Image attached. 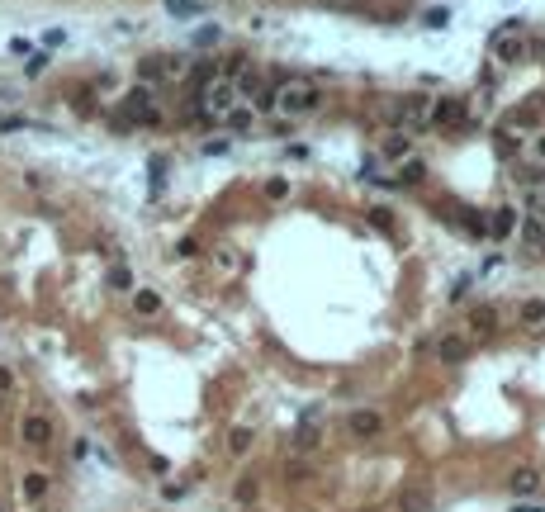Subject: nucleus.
<instances>
[{
	"instance_id": "nucleus-2",
	"label": "nucleus",
	"mask_w": 545,
	"mask_h": 512,
	"mask_svg": "<svg viewBox=\"0 0 545 512\" xmlns=\"http://www.w3.org/2000/svg\"><path fill=\"white\" fill-rule=\"evenodd\" d=\"M427 109H432V100H422V95H403V100H394V105H389V124H394V129H403V133H417V129H427Z\"/></svg>"
},
{
	"instance_id": "nucleus-11",
	"label": "nucleus",
	"mask_w": 545,
	"mask_h": 512,
	"mask_svg": "<svg viewBox=\"0 0 545 512\" xmlns=\"http://www.w3.org/2000/svg\"><path fill=\"white\" fill-rule=\"evenodd\" d=\"M436 356H441V361H451V365H460L464 356H469V342L455 337V332H441V337H436Z\"/></svg>"
},
{
	"instance_id": "nucleus-19",
	"label": "nucleus",
	"mask_w": 545,
	"mask_h": 512,
	"mask_svg": "<svg viewBox=\"0 0 545 512\" xmlns=\"http://www.w3.org/2000/svg\"><path fill=\"white\" fill-rule=\"evenodd\" d=\"M233 498H237L242 508H251V503L261 498V479H256V474H242V479H237V488H233Z\"/></svg>"
},
{
	"instance_id": "nucleus-13",
	"label": "nucleus",
	"mask_w": 545,
	"mask_h": 512,
	"mask_svg": "<svg viewBox=\"0 0 545 512\" xmlns=\"http://www.w3.org/2000/svg\"><path fill=\"white\" fill-rule=\"evenodd\" d=\"M508 488H512L517 498H531V493H541V474H536L531 465H521V470L508 474Z\"/></svg>"
},
{
	"instance_id": "nucleus-22",
	"label": "nucleus",
	"mask_w": 545,
	"mask_h": 512,
	"mask_svg": "<svg viewBox=\"0 0 545 512\" xmlns=\"http://www.w3.org/2000/svg\"><path fill=\"white\" fill-rule=\"evenodd\" d=\"M261 195H266L271 204H285V199H290V181H285V176H271V181L261 185Z\"/></svg>"
},
{
	"instance_id": "nucleus-8",
	"label": "nucleus",
	"mask_w": 545,
	"mask_h": 512,
	"mask_svg": "<svg viewBox=\"0 0 545 512\" xmlns=\"http://www.w3.org/2000/svg\"><path fill=\"white\" fill-rule=\"evenodd\" d=\"M19 436H24V446H48L53 441V422L38 418V413H28L24 422H19Z\"/></svg>"
},
{
	"instance_id": "nucleus-17",
	"label": "nucleus",
	"mask_w": 545,
	"mask_h": 512,
	"mask_svg": "<svg viewBox=\"0 0 545 512\" xmlns=\"http://www.w3.org/2000/svg\"><path fill=\"white\" fill-rule=\"evenodd\" d=\"M521 242L545 251V218H521Z\"/></svg>"
},
{
	"instance_id": "nucleus-26",
	"label": "nucleus",
	"mask_w": 545,
	"mask_h": 512,
	"mask_svg": "<svg viewBox=\"0 0 545 512\" xmlns=\"http://www.w3.org/2000/svg\"><path fill=\"white\" fill-rule=\"evenodd\" d=\"M508 129H512V133H531V129H536V114H531V109H526V114H512Z\"/></svg>"
},
{
	"instance_id": "nucleus-34",
	"label": "nucleus",
	"mask_w": 545,
	"mask_h": 512,
	"mask_svg": "<svg viewBox=\"0 0 545 512\" xmlns=\"http://www.w3.org/2000/svg\"><path fill=\"white\" fill-rule=\"evenodd\" d=\"M43 67H48V57H33V62L24 67V76H43Z\"/></svg>"
},
{
	"instance_id": "nucleus-10",
	"label": "nucleus",
	"mask_w": 545,
	"mask_h": 512,
	"mask_svg": "<svg viewBox=\"0 0 545 512\" xmlns=\"http://www.w3.org/2000/svg\"><path fill=\"white\" fill-rule=\"evenodd\" d=\"M493 57H498L503 67H517L521 57H526V43H521V38H503V33H493Z\"/></svg>"
},
{
	"instance_id": "nucleus-38",
	"label": "nucleus",
	"mask_w": 545,
	"mask_h": 512,
	"mask_svg": "<svg viewBox=\"0 0 545 512\" xmlns=\"http://www.w3.org/2000/svg\"><path fill=\"white\" fill-rule=\"evenodd\" d=\"M536 53H541V57H545V43H536Z\"/></svg>"
},
{
	"instance_id": "nucleus-3",
	"label": "nucleus",
	"mask_w": 545,
	"mask_h": 512,
	"mask_svg": "<svg viewBox=\"0 0 545 512\" xmlns=\"http://www.w3.org/2000/svg\"><path fill=\"white\" fill-rule=\"evenodd\" d=\"M427 124H436V129H469V105L455 100V95H441L427 109Z\"/></svg>"
},
{
	"instance_id": "nucleus-33",
	"label": "nucleus",
	"mask_w": 545,
	"mask_h": 512,
	"mask_svg": "<svg viewBox=\"0 0 545 512\" xmlns=\"http://www.w3.org/2000/svg\"><path fill=\"white\" fill-rule=\"evenodd\" d=\"M451 24V15H446V10H432V15H427V28H446Z\"/></svg>"
},
{
	"instance_id": "nucleus-7",
	"label": "nucleus",
	"mask_w": 545,
	"mask_h": 512,
	"mask_svg": "<svg viewBox=\"0 0 545 512\" xmlns=\"http://www.w3.org/2000/svg\"><path fill=\"white\" fill-rule=\"evenodd\" d=\"M408 157H412V133H403V129L384 133V142H380V162H408Z\"/></svg>"
},
{
	"instance_id": "nucleus-16",
	"label": "nucleus",
	"mask_w": 545,
	"mask_h": 512,
	"mask_svg": "<svg viewBox=\"0 0 545 512\" xmlns=\"http://www.w3.org/2000/svg\"><path fill=\"white\" fill-rule=\"evenodd\" d=\"M133 308L142 318H157V313H162V295H157V290H133Z\"/></svg>"
},
{
	"instance_id": "nucleus-39",
	"label": "nucleus",
	"mask_w": 545,
	"mask_h": 512,
	"mask_svg": "<svg viewBox=\"0 0 545 512\" xmlns=\"http://www.w3.org/2000/svg\"><path fill=\"white\" fill-rule=\"evenodd\" d=\"M541 204H545V185H541Z\"/></svg>"
},
{
	"instance_id": "nucleus-12",
	"label": "nucleus",
	"mask_w": 545,
	"mask_h": 512,
	"mask_svg": "<svg viewBox=\"0 0 545 512\" xmlns=\"http://www.w3.org/2000/svg\"><path fill=\"white\" fill-rule=\"evenodd\" d=\"M517 209H512V204H498V209H493L489 214V238H508V233H517Z\"/></svg>"
},
{
	"instance_id": "nucleus-21",
	"label": "nucleus",
	"mask_w": 545,
	"mask_h": 512,
	"mask_svg": "<svg viewBox=\"0 0 545 512\" xmlns=\"http://www.w3.org/2000/svg\"><path fill=\"white\" fill-rule=\"evenodd\" d=\"M43 493H48V474H43V470H33V474H24V498H28V503H38Z\"/></svg>"
},
{
	"instance_id": "nucleus-30",
	"label": "nucleus",
	"mask_w": 545,
	"mask_h": 512,
	"mask_svg": "<svg viewBox=\"0 0 545 512\" xmlns=\"http://www.w3.org/2000/svg\"><path fill=\"white\" fill-rule=\"evenodd\" d=\"M218 38H223V33H218V24H204L199 33H194V43H199V48H209V43H218Z\"/></svg>"
},
{
	"instance_id": "nucleus-37",
	"label": "nucleus",
	"mask_w": 545,
	"mask_h": 512,
	"mask_svg": "<svg viewBox=\"0 0 545 512\" xmlns=\"http://www.w3.org/2000/svg\"><path fill=\"white\" fill-rule=\"evenodd\" d=\"M512 512H541V503H521V508H512Z\"/></svg>"
},
{
	"instance_id": "nucleus-25",
	"label": "nucleus",
	"mask_w": 545,
	"mask_h": 512,
	"mask_svg": "<svg viewBox=\"0 0 545 512\" xmlns=\"http://www.w3.org/2000/svg\"><path fill=\"white\" fill-rule=\"evenodd\" d=\"M109 285H114V290H133V275H128V266H114V270H109Z\"/></svg>"
},
{
	"instance_id": "nucleus-14",
	"label": "nucleus",
	"mask_w": 545,
	"mask_h": 512,
	"mask_svg": "<svg viewBox=\"0 0 545 512\" xmlns=\"http://www.w3.org/2000/svg\"><path fill=\"white\" fill-rule=\"evenodd\" d=\"M318 441H323V431H318V422H313V413H303L299 431H294V451H318Z\"/></svg>"
},
{
	"instance_id": "nucleus-40",
	"label": "nucleus",
	"mask_w": 545,
	"mask_h": 512,
	"mask_svg": "<svg viewBox=\"0 0 545 512\" xmlns=\"http://www.w3.org/2000/svg\"><path fill=\"white\" fill-rule=\"evenodd\" d=\"M0 512H5V508H0Z\"/></svg>"
},
{
	"instance_id": "nucleus-24",
	"label": "nucleus",
	"mask_w": 545,
	"mask_h": 512,
	"mask_svg": "<svg viewBox=\"0 0 545 512\" xmlns=\"http://www.w3.org/2000/svg\"><path fill=\"white\" fill-rule=\"evenodd\" d=\"M233 152V138H209L204 142V157H228Z\"/></svg>"
},
{
	"instance_id": "nucleus-35",
	"label": "nucleus",
	"mask_w": 545,
	"mask_h": 512,
	"mask_svg": "<svg viewBox=\"0 0 545 512\" xmlns=\"http://www.w3.org/2000/svg\"><path fill=\"white\" fill-rule=\"evenodd\" d=\"M531 152H536V162L545 166V133H536V142H531Z\"/></svg>"
},
{
	"instance_id": "nucleus-28",
	"label": "nucleus",
	"mask_w": 545,
	"mask_h": 512,
	"mask_svg": "<svg viewBox=\"0 0 545 512\" xmlns=\"http://www.w3.org/2000/svg\"><path fill=\"white\" fill-rule=\"evenodd\" d=\"M399 508H403V512H427V498H422V493H403V498H399Z\"/></svg>"
},
{
	"instance_id": "nucleus-15",
	"label": "nucleus",
	"mask_w": 545,
	"mask_h": 512,
	"mask_svg": "<svg viewBox=\"0 0 545 512\" xmlns=\"http://www.w3.org/2000/svg\"><path fill=\"white\" fill-rule=\"evenodd\" d=\"M422 181H427V162H422L417 152H412L408 162H399V181H394V185H422Z\"/></svg>"
},
{
	"instance_id": "nucleus-32",
	"label": "nucleus",
	"mask_w": 545,
	"mask_h": 512,
	"mask_svg": "<svg viewBox=\"0 0 545 512\" xmlns=\"http://www.w3.org/2000/svg\"><path fill=\"white\" fill-rule=\"evenodd\" d=\"M185 493H190L185 484H166V488H162V498H166V503H176V498H185Z\"/></svg>"
},
{
	"instance_id": "nucleus-31",
	"label": "nucleus",
	"mask_w": 545,
	"mask_h": 512,
	"mask_svg": "<svg viewBox=\"0 0 545 512\" xmlns=\"http://www.w3.org/2000/svg\"><path fill=\"white\" fill-rule=\"evenodd\" d=\"M223 72H228V76H242V72H246V57H242V53H233V57H228V67H223Z\"/></svg>"
},
{
	"instance_id": "nucleus-18",
	"label": "nucleus",
	"mask_w": 545,
	"mask_h": 512,
	"mask_svg": "<svg viewBox=\"0 0 545 512\" xmlns=\"http://www.w3.org/2000/svg\"><path fill=\"white\" fill-rule=\"evenodd\" d=\"M469 327H474V332H498V308H493V304H479V308L469 313Z\"/></svg>"
},
{
	"instance_id": "nucleus-23",
	"label": "nucleus",
	"mask_w": 545,
	"mask_h": 512,
	"mask_svg": "<svg viewBox=\"0 0 545 512\" xmlns=\"http://www.w3.org/2000/svg\"><path fill=\"white\" fill-rule=\"evenodd\" d=\"M228 129H233V133H251V129H256V114H251V109H228Z\"/></svg>"
},
{
	"instance_id": "nucleus-20",
	"label": "nucleus",
	"mask_w": 545,
	"mask_h": 512,
	"mask_svg": "<svg viewBox=\"0 0 545 512\" xmlns=\"http://www.w3.org/2000/svg\"><path fill=\"white\" fill-rule=\"evenodd\" d=\"M251 446H256V431H251V427H233V436H228V451H233V456H246Z\"/></svg>"
},
{
	"instance_id": "nucleus-4",
	"label": "nucleus",
	"mask_w": 545,
	"mask_h": 512,
	"mask_svg": "<svg viewBox=\"0 0 545 512\" xmlns=\"http://www.w3.org/2000/svg\"><path fill=\"white\" fill-rule=\"evenodd\" d=\"M119 105H124V119H128V124H157V119H162V114L152 109V90H147V85L128 90Z\"/></svg>"
},
{
	"instance_id": "nucleus-27",
	"label": "nucleus",
	"mask_w": 545,
	"mask_h": 512,
	"mask_svg": "<svg viewBox=\"0 0 545 512\" xmlns=\"http://www.w3.org/2000/svg\"><path fill=\"white\" fill-rule=\"evenodd\" d=\"M365 218H370V223H375L380 233H389V228H394V214H389L384 204H380V209H370V214H365Z\"/></svg>"
},
{
	"instance_id": "nucleus-5",
	"label": "nucleus",
	"mask_w": 545,
	"mask_h": 512,
	"mask_svg": "<svg viewBox=\"0 0 545 512\" xmlns=\"http://www.w3.org/2000/svg\"><path fill=\"white\" fill-rule=\"evenodd\" d=\"M346 431H351L355 441H370V436H380V431H384V413H380V408H351Z\"/></svg>"
},
{
	"instance_id": "nucleus-6",
	"label": "nucleus",
	"mask_w": 545,
	"mask_h": 512,
	"mask_svg": "<svg viewBox=\"0 0 545 512\" xmlns=\"http://www.w3.org/2000/svg\"><path fill=\"white\" fill-rule=\"evenodd\" d=\"M233 95H237V85L233 81H214V85L199 90V105L209 109V114H228V109H233Z\"/></svg>"
},
{
	"instance_id": "nucleus-9",
	"label": "nucleus",
	"mask_w": 545,
	"mask_h": 512,
	"mask_svg": "<svg viewBox=\"0 0 545 512\" xmlns=\"http://www.w3.org/2000/svg\"><path fill=\"white\" fill-rule=\"evenodd\" d=\"M517 323L521 327H545V295H526V299H517Z\"/></svg>"
},
{
	"instance_id": "nucleus-1",
	"label": "nucleus",
	"mask_w": 545,
	"mask_h": 512,
	"mask_svg": "<svg viewBox=\"0 0 545 512\" xmlns=\"http://www.w3.org/2000/svg\"><path fill=\"white\" fill-rule=\"evenodd\" d=\"M323 105V90L318 81H308V76H275V109L280 114H290V119H303V114H313V109Z\"/></svg>"
},
{
	"instance_id": "nucleus-29",
	"label": "nucleus",
	"mask_w": 545,
	"mask_h": 512,
	"mask_svg": "<svg viewBox=\"0 0 545 512\" xmlns=\"http://www.w3.org/2000/svg\"><path fill=\"white\" fill-rule=\"evenodd\" d=\"M171 15H199V0H166Z\"/></svg>"
},
{
	"instance_id": "nucleus-36",
	"label": "nucleus",
	"mask_w": 545,
	"mask_h": 512,
	"mask_svg": "<svg viewBox=\"0 0 545 512\" xmlns=\"http://www.w3.org/2000/svg\"><path fill=\"white\" fill-rule=\"evenodd\" d=\"M10 389H15V375H10V370L0 365V394H10Z\"/></svg>"
}]
</instances>
